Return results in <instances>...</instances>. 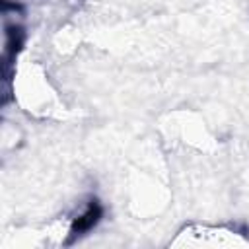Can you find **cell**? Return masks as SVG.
Masks as SVG:
<instances>
[{"mask_svg": "<svg viewBox=\"0 0 249 249\" xmlns=\"http://www.w3.org/2000/svg\"><path fill=\"white\" fill-rule=\"evenodd\" d=\"M101 214H103V208H101V204L93 198V200L88 204L86 212L74 220V224H72V228H70V241H72V239H76L78 235H82V233L89 231V230L99 222Z\"/></svg>", "mask_w": 249, "mask_h": 249, "instance_id": "6da1fadb", "label": "cell"}]
</instances>
